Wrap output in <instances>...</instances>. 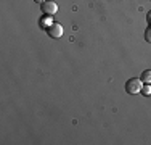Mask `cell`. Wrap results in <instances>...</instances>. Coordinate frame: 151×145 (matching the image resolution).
I'll return each instance as SVG.
<instances>
[{
  "mask_svg": "<svg viewBox=\"0 0 151 145\" xmlns=\"http://www.w3.org/2000/svg\"><path fill=\"white\" fill-rule=\"evenodd\" d=\"M143 87V82L140 78H130L125 81V92L130 94V95H135V94H140Z\"/></svg>",
  "mask_w": 151,
  "mask_h": 145,
  "instance_id": "1",
  "label": "cell"
},
{
  "mask_svg": "<svg viewBox=\"0 0 151 145\" xmlns=\"http://www.w3.org/2000/svg\"><path fill=\"white\" fill-rule=\"evenodd\" d=\"M40 10L45 16H53V14L58 12V5L53 0H45L44 3H40Z\"/></svg>",
  "mask_w": 151,
  "mask_h": 145,
  "instance_id": "2",
  "label": "cell"
},
{
  "mask_svg": "<svg viewBox=\"0 0 151 145\" xmlns=\"http://www.w3.org/2000/svg\"><path fill=\"white\" fill-rule=\"evenodd\" d=\"M47 32H48V36L52 39H60L61 36H63V26L58 24V23H53L52 26H48Z\"/></svg>",
  "mask_w": 151,
  "mask_h": 145,
  "instance_id": "3",
  "label": "cell"
},
{
  "mask_svg": "<svg viewBox=\"0 0 151 145\" xmlns=\"http://www.w3.org/2000/svg\"><path fill=\"white\" fill-rule=\"evenodd\" d=\"M140 79H142L143 84H151V70H145L140 74Z\"/></svg>",
  "mask_w": 151,
  "mask_h": 145,
  "instance_id": "4",
  "label": "cell"
},
{
  "mask_svg": "<svg viewBox=\"0 0 151 145\" xmlns=\"http://www.w3.org/2000/svg\"><path fill=\"white\" fill-rule=\"evenodd\" d=\"M140 94L145 95V97H150L151 95V84H145V86H143L142 90H140Z\"/></svg>",
  "mask_w": 151,
  "mask_h": 145,
  "instance_id": "5",
  "label": "cell"
},
{
  "mask_svg": "<svg viewBox=\"0 0 151 145\" xmlns=\"http://www.w3.org/2000/svg\"><path fill=\"white\" fill-rule=\"evenodd\" d=\"M52 24H53V23L50 21V16H45L44 20L40 21V26L44 28V29H48V26H52Z\"/></svg>",
  "mask_w": 151,
  "mask_h": 145,
  "instance_id": "6",
  "label": "cell"
},
{
  "mask_svg": "<svg viewBox=\"0 0 151 145\" xmlns=\"http://www.w3.org/2000/svg\"><path fill=\"white\" fill-rule=\"evenodd\" d=\"M145 41L148 44H151V26H148L145 29Z\"/></svg>",
  "mask_w": 151,
  "mask_h": 145,
  "instance_id": "7",
  "label": "cell"
},
{
  "mask_svg": "<svg viewBox=\"0 0 151 145\" xmlns=\"http://www.w3.org/2000/svg\"><path fill=\"white\" fill-rule=\"evenodd\" d=\"M146 20H148V23H151V12H148V14H146Z\"/></svg>",
  "mask_w": 151,
  "mask_h": 145,
  "instance_id": "8",
  "label": "cell"
},
{
  "mask_svg": "<svg viewBox=\"0 0 151 145\" xmlns=\"http://www.w3.org/2000/svg\"><path fill=\"white\" fill-rule=\"evenodd\" d=\"M34 2H35V3H44L45 0H34Z\"/></svg>",
  "mask_w": 151,
  "mask_h": 145,
  "instance_id": "9",
  "label": "cell"
},
{
  "mask_svg": "<svg viewBox=\"0 0 151 145\" xmlns=\"http://www.w3.org/2000/svg\"><path fill=\"white\" fill-rule=\"evenodd\" d=\"M150 26H151V23H150Z\"/></svg>",
  "mask_w": 151,
  "mask_h": 145,
  "instance_id": "10",
  "label": "cell"
}]
</instances>
